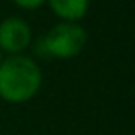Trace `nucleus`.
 <instances>
[{
	"instance_id": "nucleus-1",
	"label": "nucleus",
	"mask_w": 135,
	"mask_h": 135,
	"mask_svg": "<svg viewBox=\"0 0 135 135\" xmlns=\"http://www.w3.org/2000/svg\"><path fill=\"white\" fill-rule=\"evenodd\" d=\"M43 83V72L32 56L15 54L0 63V98L9 104L32 100Z\"/></svg>"
},
{
	"instance_id": "nucleus-2",
	"label": "nucleus",
	"mask_w": 135,
	"mask_h": 135,
	"mask_svg": "<svg viewBox=\"0 0 135 135\" xmlns=\"http://www.w3.org/2000/svg\"><path fill=\"white\" fill-rule=\"evenodd\" d=\"M41 39L46 57L72 59L85 48L87 32L78 22H59Z\"/></svg>"
},
{
	"instance_id": "nucleus-3",
	"label": "nucleus",
	"mask_w": 135,
	"mask_h": 135,
	"mask_svg": "<svg viewBox=\"0 0 135 135\" xmlns=\"http://www.w3.org/2000/svg\"><path fill=\"white\" fill-rule=\"evenodd\" d=\"M32 43V28L21 17H8L0 22V50L9 56L22 54Z\"/></svg>"
},
{
	"instance_id": "nucleus-4",
	"label": "nucleus",
	"mask_w": 135,
	"mask_h": 135,
	"mask_svg": "<svg viewBox=\"0 0 135 135\" xmlns=\"http://www.w3.org/2000/svg\"><path fill=\"white\" fill-rule=\"evenodd\" d=\"M46 2L63 22H78L89 9V0H46Z\"/></svg>"
},
{
	"instance_id": "nucleus-5",
	"label": "nucleus",
	"mask_w": 135,
	"mask_h": 135,
	"mask_svg": "<svg viewBox=\"0 0 135 135\" xmlns=\"http://www.w3.org/2000/svg\"><path fill=\"white\" fill-rule=\"evenodd\" d=\"M15 6H19L21 9H37L41 8L46 0H11Z\"/></svg>"
},
{
	"instance_id": "nucleus-6",
	"label": "nucleus",
	"mask_w": 135,
	"mask_h": 135,
	"mask_svg": "<svg viewBox=\"0 0 135 135\" xmlns=\"http://www.w3.org/2000/svg\"><path fill=\"white\" fill-rule=\"evenodd\" d=\"M2 59H4V52L0 50V63H2Z\"/></svg>"
}]
</instances>
